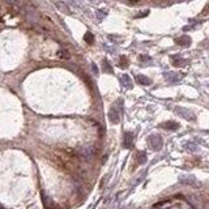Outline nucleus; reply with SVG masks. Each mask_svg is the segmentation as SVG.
Instances as JSON below:
<instances>
[{
  "mask_svg": "<svg viewBox=\"0 0 209 209\" xmlns=\"http://www.w3.org/2000/svg\"><path fill=\"white\" fill-rule=\"evenodd\" d=\"M93 69H94V72H95V73H98V69H97V67H95V64L93 66Z\"/></svg>",
  "mask_w": 209,
  "mask_h": 209,
  "instance_id": "obj_14",
  "label": "nucleus"
},
{
  "mask_svg": "<svg viewBox=\"0 0 209 209\" xmlns=\"http://www.w3.org/2000/svg\"><path fill=\"white\" fill-rule=\"evenodd\" d=\"M137 80H139V83H141L143 85H149L150 83H152V81H150L148 77L143 76V75H139V76H137Z\"/></svg>",
  "mask_w": 209,
  "mask_h": 209,
  "instance_id": "obj_7",
  "label": "nucleus"
},
{
  "mask_svg": "<svg viewBox=\"0 0 209 209\" xmlns=\"http://www.w3.org/2000/svg\"><path fill=\"white\" fill-rule=\"evenodd\" d=\"M177 42H178V43H182V44L184 43V46H186V44L190 43V38H188V37H182V38H180V39H178Z\"/></svg>",
  "mask_w": 209,
  "mask_h": 209,
  "instance_id": "obj_9",
  "label": "nucleus"
},
{
  "mask_svg": "<svg viewBox=\"0 0 209 209\" xmlns=\"http://www.w3.org/2000/svg\"><path fill=\"white\" fill-rule=\"evenodd\" d=\"M123 83H124V84L127 83V88H128V89L132 86V84H131V80H129V77L127 76V75H126L124 77H123Z\"/></svg>",
  "mask_w": 209,
  "mask_h": 209,
  "instance_id": "obj_10",
  "label": "nucleus"
},
{
  "mask_svg": "<svg viewBox=\"0 0 209 209\" xmlns=\"http://www.w3.org/2000/svg\"><path fill=\"white\" fill-rule=\"evenodd\" d=\"M103 69H105L106 72H109V73H111V72H112L111 67L109 66V63H107V61H103Z\"/></svg>",
  "mask_w": 209,
  "mask_h": 209,
  "instance_id": "obj_12",
  "label": "nucleus"
},
{
  "mask_svg": "<svg viewBox=\"0 0 209 209\" xmlns=\"http://www.w3.org/2000/svg\"><path fill=\"white\" fill-rule=\"evenodd\" d=\"M84 39H85V42H86L88 44H92V43L94 42V35H93L92 33H89V32H88V33L84 35Z\"/></svg>",
  "mask_w": 209,
  "mask_h": 209,
  "instance_id": "obj_5",
  "label": "nucleus"
},
{
  "mask_svg": "<svg viewBox=\"0 0 209 209\" xmlns=\"http://www.w3.org/2000/svg\"><path fill=\"white\" fill-rule=\"evenodd\" d=\"M109 118H110L111 123H119L120 120V114H119V110L116 107H112L110 112H109Z\"/></svg>",
  "mask_w": 209,
  "mask_h": 209,
  "instance_id": "obj_2",
  "label": "nucleus"
},
{
  "mask_svg": "<svg viewBox=\"0 0 209 209\" xmlns=\"http://www.w3.org/2000/svg\"><path fill=\"white\" fill-rule=\"evenodd\" d=\"M55 5L58 7V8L60 9V11H63V12H66V13H69L71 11H69V8L64 4V3H60V1H58V3H55Z\"/></svg>",
  "mask_w": 209,
  "mask_h": 209,
  "instance_id": "obj_6",
  "label": "nucleus"
},
{
  "mask_svg": "<svg viewBox=\"0 0 209 209\" xmlns=\"http://www.w3.org/2000/svg\"><path fill=\"white\" fill-rule=\"evenodd\" d=\"M162 127H166V128H169V129H177L178 124L174 123V122H167V123H165V124H162Z\"/></svg>",
  "mask_w": 209,
  "mask_h": 209,
  "instance_id": "obj_8",
  "label": "nucleus"
},
{
  "mask_svg": "<svg viewBox=\"0 0 209 209\" xmlns=\"http://www.w3.org/2000/svg\"><path fill=\"white\" fill-rule=\"evenodd\" d=\"M149 144L153 149H160L161 145H162V140H161L158 135H153L149 137Z\"/></svg>",
  "mask_w": 209,
  "mask_h": 209,
  "instance_id": "obj_1",
  "label": "nucleus"
},
{
  "mask_svg": "<svg viewBox=\"0 0 209 209\" xmlns=\"http://www.w3.org/2000/svg\"><path fill=\"white\" fill-rule=\"evenodd\" d=\"M7 1H8L9 4H12V5H17V4H18V0H7Z\"/></svg>",
  "mask_w": 209,
  "mask_h": 209,
  "instance_id": "obj_13",
  "label": "nucleus"
},
{
  "mask_svg": "<svg viewBox=\"0 0 209 209\" xmlns=\"http://www.w3.org/2000/svg\"><path fill=\"white\" fill-rule=\"evenodd\" d=\"M124 145L127 148H131L132 146V135L131 133H126L124 135Z\"/></svg>",
  "mask_w": 209,
  "mask_h": 209,
  "instance_id": "obj_4",
  "label": "nucleus"
},
{
  "mask_svg": "<svg viewBox=\"0 0 209 209\" xmlns=\"http://www.w3.org/2000/svg\"><path fill=\"white\" fill-rule=\"evenodd\" d=\"M119 64H120L122 68H124V67H127V64H128V60H127L124 56H122L120 58V63H119Z\"/></svg>",
  "mask_w": 209,
  "mask_h": 209,
  "instance_id": "obj_11",
  "label": "nucleus"
},
{
  "mask_svg": "<svg viewBox=\"0 0 209 209\" xmlns=\"http://www.w3.org/2000/svg\"><path fill=\"white\" fill-rule=\"evenodd\" d=\"M58 56H59L60 59H66V60H68V59L71 58V54L68 52L67 50H64V49H63V50H59V51H58Z\"/></svg>",
  "mask_w": 209,
  "mask_h": 209,
  "instance_id": "obj_3",
  "label": "nucleus"
}]
</instances>
